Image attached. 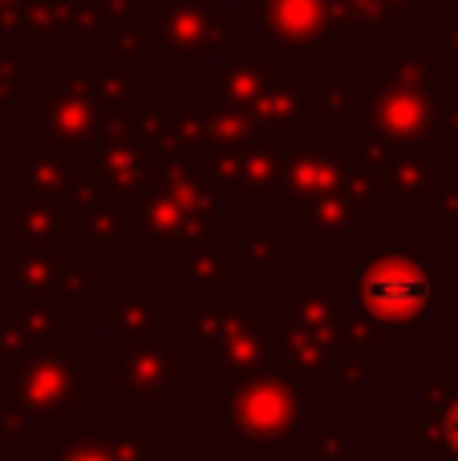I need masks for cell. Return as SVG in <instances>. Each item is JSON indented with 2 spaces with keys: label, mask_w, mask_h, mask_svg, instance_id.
Masks as SVG:
<instances>
[{
  "label": "cell",
  "mask_w": 458,
  "mask_h": 461,
  "mask_svg": "<svg viewBox=\"0 0 458 461\" xmlns=\"http://www.w3.org/2000/svg\"><path fill=\"white\" fill-rule=\"evenodd\" d=\"M362 295L378 316L406 320V316L426 308L430 279H426V271L410 267V263H386V267H373L370 276H365Z\"/></svg>",
  "instance_id": "cell-1"
},
{
  "label": "cell",
  "mask_w": 458,
  "mask_h": 461,
  "mask_svg": "<svg viewBox=\"0 0 458 461\" xmlns=\"http://www.w3.org/2000/svg\"><path fill=\"white\" fill-rule=\"evenodd\" d=\"M451 429H454V441H458V417H454V425H451Z\"/></svg>",
  "instance_id": "cell-2"
}]
</instances>
